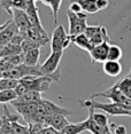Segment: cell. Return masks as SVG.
Returning a JSON list of instances; mask_svg holds the SVG:
<instances>
[{
  "mask_svg": "<svg viewBox=\"0 0 131 134\" xmlns=\"http://www.w3.org/2000/svg\"><path fill=\"white\" fill-rule=\"evenodd\" d=\"M2 78V71H1V69H0V79Z\"/></svg>",
  "mask_w": 131,
  "mask_h": 134,
  "instance_id": "cell-38",
  "label": "cell"
},
{
  "mask_svg": "<svg viewBox=\"0 0 131 134\" xmlns=\"http://www.w3.org/2000/svg\"><path fill=\"white\" fill-rule=\"evenodd\" d=\"M91 44H92V46H99V45L101 44H105V42H108L111 41V39H109V36H108V32H107V29L105 28V26H100L99 31L96 33V35L93 36L92 38L90 39Z\"/></svg>",
  "mask_w": 131,
  "mask_h": 134,
  "instance_id": "cell-20",
  "label": "cell"
},
{
  "mask_svg": "<svg viewBox=\"0 0 131 134\" xmlns=\"http://www.w3.org/2000/svg\"><path fill=\"white\" fill-rule=\"evenodd\" d=\"M16 33H17V28L14 24L13 20H12L9 25H8L4 31L0 32V46H6V45H8Z\"/></svg>",
  "mask_w": 131,
  "mask_h": 134,
  "instance_id": "cell-16",
  "label": "cell"
},
{
  "mask_svg": "<svg viewBox=\"0 0 131 134\" xmlns=\"http://www.w3.org/2000/svg\"><path fill=\"white\" fill-rule=\"evenodd\" d=\"M123 56V52L122 48L117 45H109L108 48V55L107 61H115V62H120V60Z\"/></svg>",
  "mask_w": 131,
  "mask_h": 134,
  "instance_id": "cell-26",
  "label": "cell"
},
{
  "mask_svg": "<svg viewBox=\"0 0 131 134\" xmlns=\"http://www.w3.org/2000/svg\"><path fill=\"white\" fill-rule=\"evenodd\" d=\"M81 105L87 109H93V110H100L102 112H106L111 116H128L131 117V109L128 107L117 104V103H102L97 102L93 100H81Z\"/></svg>",
  "mask_w": 131,
  "mask_h": 134,
  "instance_id": "cell-1",
  "label": "cell"
},
{
  "mask_svg": "<svg viewBox=\"0 0 131 134\" xmlns=\"http://www.w3.org/2000/svg\"><path fill=\"white\" fill-rule=\"evenodd\" d=\"M41 4L47 6V7L51 8L52 13H53V22L54 24H56L57 22V14H59V10H60V7L62 5V1L61 0H41Z\"/></svg>",
  "mask_w": 131,
  "mask_h": 134,
  "instance_id": "cell-24",
  "label": "cell"
},
{
  "mask_svg": "<svg viewBox=\"0 0 131 134\" xmlns=\"http://www.w3.org/2000/svg\"><path fill=\"white\" fill-rule=\"evenodd\" d=\"M17 85H19V80L9 79V78H1L0 79V92L15 90Z\"/></svg>",
  "mask_w": 131,
  "mask_h": 134,
  "instance_id": "cell-27",
  "label": "cell"
},
{
  "mask_svg": "<svg viewBox=\"0 0 131 134\" xmlns=\"http://www.w3.org/2000/svg\"><path fill=\"white\" fill-rule=\"evenodd\" d=\"M89 111L93 121L97 125H99L102 129H109V120L107 115L103 114V112H96V110H93V109H89Z\"/></svg>",
  "mask_w": 131,
  "mask_h": 134,
  "instance_id": "cell-23",
  "label": "cell"
},
{
  "mask_svg": "<svg viewBox=\"0 0 131 134\" xmlns=\"http://www.w3.org/2000/svg\"><path fill=\"white\" fill-rule=\"evenodd\" d=\"M28 5H29V0H2V1H0V7L4 8L9 14L14 9L25 12Z\"/></svg>",
  "mask_w": 131,
  "mask_h": 134,
  "instance_id": "cell-13",
  "label": "cell"
},
{
  "mask_svg": "<svg viewBox=\"0 0 131 134\" xmlns=\"http://www.w3.org/2000/svg\"><path fill=\"white\" fill-rule=\"evenodd\" d=\"M87 131L86 123L85 120L80 121V123H69V125L61 131V134H81Z\"/></svg>",
  "mask_w": 131,
  "mask_h": 134,
  "instance_id": "cell-22",
  "label": "cell"
},
{
  "mask_svg": "<svg viewBox=\"0 0 131 134\" xmlns=\"http://www.w3.org/2000/svg\"><path fill=\"white\" fill-rule=\"evenodd\" d=\"M41 100H43V96H41L40 93L33 92V91H28V92L24 93L23 95H20L14 102H12L11 104H28V103H39Z\"/></svg>",
  "mask_w": 131,
  "mask_h": 134,
  "instance_id": "cell-14",
  "label": "cell"
},
{
  "mask_svg": "<svg viewBox=\"0 0 131 134\" xmlns=\"http://www.w3.org/2000/svg\"><path fill=\"white\" fill-rule=\"evenodd\" d=\"M112 126L114 127V130H112L113 134H127V127L123 125H118V126L112 125Z\"/></svg>",
  "mask_w": 131,
  "mask_h": 134,
  "instance_id": "cell-33",
  "label": "cell"
},
{
  "mask_svg": "<svg viewBox=\"0 0 131 134\" xmlns=\"http://www.w3.org/2000/svg\"><path fill=\"white\" fill-rule=\"evenodd\" d=\"M100 26H101V25H87V28H86V30H85L84 35L86 36L89 39H91L97 32L99 31Z\"/></svg>",
  "mask_w": 131,
  "mask_h": 134,
  "instance_id": "cell-31",
  "label": "cell"
},
{
  "mask_svg": "<svg viewBox=\"0 0 131 134\" xmlns=\"http://www.w3.org/2000/svg\"><path fill=\"white\" fill-rule=\"evenodd\" d=\"M67 17L69 22V36L70 37H76V36L83 35L87 28L86 23V14L84 12L78 14H75L72 12H67Z\"/></svg>",
  "mask_w": 131,
  "mask_h": 134,
  "instance_id": "cell-3",
  "label": "cell"
},
{
  "mask_svg": "<svg viewBox=\"0 0 131 134\" xmlns=\"http://www.w3.org/2000/svg\"><path fill=\"white\" fill-rule=\"evenodd\" d=\"M71 42L70 36L63 25H56L51 38V52H63Z\"/></svg>",
  "mask_w": 131,
  "mask_h": 134,
  "instance_id": "cell-4",
  "label": "cell"
},
{
  "mask_svg": "<svg viewBox=\"0 0 131 134\" xmlns=\"http://www.w3.org/2000/svg\"><path fill=\"white\" fill-rule=\"evenodd\" d=\"M102 70L109 77H117L122 72V64L115 61H106L102 63Z\"/></svg>",
  "mask_w": 131,
  "mask_h": 134,
  "instance_id": "cell-17",
  "label": "cell"
},
{
  "mask_svg": "<svg viewBox=\"0 0 131 134\" xmlns=\"http://www.w3.org/2000/svg\"><path fill=\"white\" fill-rule=\"evenodd\" d=\"M4 134H14V132H13V130H9V131H7V132H5Z\"/></svg>",
  "mask_w": 131,
  "mask_h": 134,
  "instance_id": "cell-37",
  "label": "cell"
},
{
  "mask_svg": "<svg viewBox=\"0 0 131 134\" xmlns=\"http://www.w3.org/2000/svg\"><path fill=\"white\" fill-rule=\"evenodd\" d=\"M129 74H130V75H131V68H130V71H129Z\"/></svg>",
  "mask_w": 131,
  "mask_h": 134,
  "instance_id": "cell-39",
  "label": "cell"
},
{
  "mask_svg": "<svg viewBox=\"0 0 131 134\" xmlns=\"http://www.w3.org/2000/svg\"><path fill=\"white\" fill-rule=\"evenodd\" d=\"M11 22H12V20H11V21H6V22H5L4 24H1V25H0V32L4 31V30H5L6 28H7V26L9 25V24H11Z\"/></svg>",
  "mask_w": 131,
  "mask_h": 134,
  "instance_id": "cell-36",
  "label": "cell"
},
{
  "mask_svg": "<svg viewBox=\"0 0 131 134\" xmlns=\"http://www.w3.org/2000/svg\"><path fill=\"white\" fill-rule=\"evenodd\" d=\"M63 52H51L43 64L39 65V70H40L43 76H53L56 71H59V65L62 59Z\"/></svg>",
  "mask_w": 131,
  "mask_h": 134,
  "instance_id": "cell-6",
  "label": "cell"
},
{
  "mask_svg": "<svg viewBox=\"0 0 131 134\" xmlns=\"http://www.w3.org/2000/svg\"><path fill=\"white\" fill-rule=\"evenodd\" d=\"M45 126H50L53 127L54 130H56L57 132H61L63 129H66L69 125V120L67 119L65 116L61 115H52V116H47L46 119L44 121Z\"/></svg>",
  "mask_w": 131,
  "mask_h": 134,
  "instance_id": "cell-12",
  "label": "cell"
},
{
  "mask_svg": "<svg viewBox=\"0 0 131 134\" xmlns=\"http://www.w3.org/2000/svg\"><path fill=\"white\" fill-rule=\"evenodd\" d=\"M40 134H60V132H57L56 130H54L53 127L50 126H43V129L40 130Z\"/></svg>",
  "mask_w": 131,
  "mask_h": 134,
  "instance_id": "cell-35",
  "label": "cell"
},
{
  "mask_svg": "<svg viewBox=\"0 0 131 134\" xmlns=\"http://www.w3.org/2000/svg\"><path fill=\"white\" fill-rule=\"evenodd\" d=\"M116 86L120 90V92L123 94L127 99L131 100V75L128 74L123 78H121L118 81H116Z\"/></svg>",
  "mask_w": 131,
  "mask_h": 134,
  "instance_id": "cell-18",
  "label": "cell"
},
{
  "mask_svg": "<svg viewBox=\"0 0 131 134\" xmlns=\"http://www.w3.org/2000/svg\"><path fill=\"white\" fill-rule=\"evenodd\" d=\"M12 17H13V22L16 25L17 31L21 33L27 35V31L29 30V28L31 26L30 21L28 19V15L24 10H19V9H14L12 10Z\"/></svg>",
  "mask_w": 131,
  "mask_h": 134,
  "instance_id": "cell-8",
  "label": "cell"
},
{
  "mask_svg": "<svg viewBox=\"0 0 131 134\" xmlns=\"http://www.w3.org/2000/svg\"><path fill=\"white\" fill-rule=\"evenodd\" d=\"M96 97H106V99H109L113 103H117V104L128 107V108L131 109V100L127 99L125 96L123 95L120 90L117 88L116 84H114L112 87H109L108 90L103 91V92H99V93H94L91 99H96Z\"/></svg>",
  "mask_w": 131,
  "mask_h": 134,
  "instance_id": "cell-5",
  "label": "cell"
},
{
  "mask_svg": "<svg viewBox=\"0 0 131 134\" xmlns=\"http://www.w3.org/2000/svg\"><path fill=\"white\" fill-rule=\"evenodd\" d=\"M39 56H40V48L25 52L23 53V64L28 66H38Z\"/></svg>",
  "mask_w": 131,
  "mask_h": 134,
  "instance_id": "cell-19",
  "label": "cell"
},
{
  "mask_svg": "<svg viewBox=\"0 0 131 134\" xmlns=\"http://www.w3.org/2000/svg\"><path fill=\"white\" fill-rule=\"evenodd\" d=\"M25 13L28 15V19H29L31 25L43 26L41 22H40V17H39V13H38V8H37V5H36V1L29 0V5L25 9Z\"/></svg>",
  "mask_w": 131,
  "mask_h": 134,
  "instance_id": "cell-15",
  "label": "cell"
},
{
  "mask_svg": "<svg viewBox=\"0 0 131 134\" xmlns=\"http://www.w3.org/2000/svg\"><path fill=\"white\" fill-rule=\"evenodd\" d=\"M36 48H40V46L35 42L33 40L29 38H25L23 40V42L21 44V49H22V53H25V52H29V51H32V49H36Z\"/></svg>",
  "mask_w": 131,
  "mask_h": 134,
  "instance_id": "cell-30",
  "label": "cell"
},
{
  "mask_svg": "<svg viewBox=\"0 0 131 134\" xmlns=\"http://www.w3.org/2000/svg\"><path fill=\"white\" fill-rule=\"evenodd\" d=\"M78 4L81 5L82 10L84 12L85 14L89 13V14H94L97 13L98 8L96 6V1H89V0H78Z\"/></svg>",
  "mask_w": 131,
  "mask_h": 134,
  "instance_id": "cell-29",
  "label": "cell"
},
{
  "mask_svg": "<svg viewBox=\"0 0 131 134\" xmlns=\"http://www.w3.org/2000/svg\"><path fill=\"white\" fill-rule=\"evenodd\" d=\"M108 42L101 44L99 46H94L90 52V56L93 62L96 63H105L107 61V55H108V48H109Z\"/></svg>",
  "mask_w": 131,
  "mask_h": 134,
  "instance_id": "cell-11",
  "label": "cell"
},
{
  "mask_svg": "<svg viewBox=\"0 0 131 134\" xmlns=\"http://www.w3.org/2000/svg\"><path fill=\"white\" fill-rule=\"evenodd\" d=\"M70 39H71L72 44H75L76 46H77L78 48H81V49L86 51L87 53H90L91 49L93 48L90 39L87 38L84 33L83 35H80V36H76V37H70Z\"/></svg>",
  "mask_w": 131,
  "mask_h": 134,
  "instance_id": "cell-21",
  "label": "cell"
},
{
  "mask_svg": "<svg viewBox=\"0 0 131 134\" xmlns=\"http://www.w3.org/2000/svg\"><path fill=\"white\" fill-rule=\"evenodd\" d=\"M69 10L72 12V13H75V14H78V13H82V7H81V5L78 4V1H72L70 6H69Z\"/></svg>",
  "mask_w": 131,
  "mask_h": 134,
  "instance_id": "cell-32",
  "label": "cell"
},
{
  "mask_svg": "<svg viewBox=\"0 0 131 134\" xmlns=\"http://www.w3.org/2000/svg\"><path fill=\"white\" fill-rule=\"evenodd\" d=\"M108 5H109V1H107V0H97L96 1V6L98 8V10L106 9L108 7Z\"/></svg>",
  "mask_w": 131,
  "mask_h": 134,
  "instance_id": "cell-34",
  "label": "cell"
},
{
  "mask_svg": "<svg viewBox=\"0 0 131 134\" xmlns=\"http://www.w3.org/2000/svg\"><path fill=\"white\" fill-rule=\"evenodd\" d=\"M21 117L27 121V125H32L35 121V116L38 109V103H28V104H12Z\"/></svg>",
  "mask_w": 131,
  "mask_h": 134,
  "instance_id": "cell-7",
  "label": "cell"
},
{
  "mask_svg": "<svg viewBox=\"0 0 131 134\" xmlns=\"http://www.w3.org/2000/svg\"><path fill=\"white\" fill-rule=\"evenodd\" d=\"M11 116V123H12V130L14 134H30V130L28 125H23L20 121H17V118L15 116Z\"/></svg>",
  "mask_w": 131,
  "mask_h": 134,
  "instance_id": "cell-25",
  "label": "cell"
},
{
  "mask_svg": "<svg viewBox=\"0 0 131 134\" xmlns=\"http://www.w3.org/2000/svg\"><path fill=\"white\" fill-rule=\"evenodd\" d=\"M19 81L20 84L24 85L28 91H33V92L43 94L48 92L50 85L54 80L48 76H41V77H25Z\"/></svg>",
  "mask_w": 131,
  "mask_h": 134,
  "instance_id": "cell-2",
  "label": "cell"
},
{
  "mask_svg": "<svg viewBox=\"0 0 131 134\" xmlns=\"http://www.w3.org/2000/svg\"><path fill=\"white\" fill-rule=\"evenodd\" d=\"M27 38L37 42L40 47L45 46L50 41V38H48V35L45 31V29L43 26H36V25H31L29 28V30L27 31Z\"/></svg>",
  "mask_w": 131,
  "mask_h": 134,
  "instance_id": "cell-9",
  "label": "cell"
},
{
  "mask_svg": "<svg viewBox=\"0 0 131 134\" xmlns=\"http://www.w3.org/2000/svg\"><path fill=\"white\" fill-rule=\"evenodd\" d=\"M40 104L41 107L44 108L45 112H46L47 116H52V115H61V116H69L71 114L70 110H68V109L66 108H62V107H59L56 105L55 103H53L52 101H48L46 99H43L40 101Z\"/></svg>",
  "mask_w": 131,
  "mask_h": 134,
  "instance_id": "cell-10",
  "label": "cell"
},
{
  "mask_svg": "<svg viewBox=\"0 0 131 134\" xmlns=\"http://www.w3.org/2000/svg\"><path fill=\"white\" fill-rule=\"evenodd\" d=\"M17 94L15 92V90L11 91H4V92H0V103L5 104V103H12L17 99Z\"/></svg>",
  "mask_w": 131,
  "mask_h": 134,
  "instance_id": "cell-28",
  "label": "cell"
}]
</instances>
